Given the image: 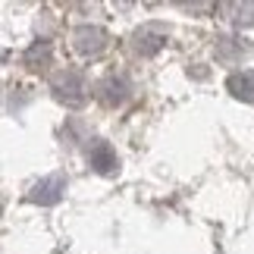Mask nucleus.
I'll use <instances>...</instances> for the list:
<instances>
[{
	"mask_svg": "<svg viewBox=\"0 0 254 254\" xmlns=\"http://www.w3.org/2000/svg\"><path fill=\"white\" fill-rule=\"evenodd\" d=\"M135 44H138V51H141V54H154V51H157V47L163 44V32L154 35V28H144V32L135 35Z\"/></svg>",
	"mask_w": 254,
	"mask_h": 254,
	"instance_id": "39448f33",
	"label": "nucleus"
},
{
	"mask_svg": "<svg viewBox=\"0 0 254 254\" xmlns=\"http://www.w3.org/2000/svg\"><path fill=\"white\" fill-rule=\"evenodd\" d=\"M229 91L242 97V101H254V72L251 69H242L229 79Z\"/></svg>",
	"mask_w": 254,
	"mask_h": 254,
	"instance_id": "20e7f679",
	"label": "nucleus"
},
{
	"mask_svg": "<svg viewBox=\"0 0 254 254\" xmlns=\"http://www.w3.org/2000/svg\"><path fill=\"white\" fill-rule=\"evenodd\" d=\"M54 91L60 101L66 104H82L85 101V91H88V85H85V75L82 72H75V69H66L57 75V82H54Z\"/></svg>",
	"mask_w": 254,
	"mask_h": 254,
	"instance_id": "f257e3e1",
	"label": "nucleus"
},
{
	"mask_svg": "<svg viewBox=\"0 0 254 254\" xmlns=\"http://www.w3.org/2000/svg\"><path fill=\"white\" fill-rule=\"evenodd\" d=\"M75 47H79L82 54H101L107 47V32L97 25H82L75 28Z\"/></svg>",
	"mask_w": 254,
	"mask_h": 254,
	"instance_id": "f03ea898",
	"label": "nucleus"
},
{
	"mask_svg": "<svg viewBox=\"0 0 254 254\" xmlns=\"http://www.w3.org/2000/svg\"><path fill=\"white\" fill-rule=\"evenodd\" d=\"M88 157H91V163L101 173H113V170H120V157H116V154L110 151V144H104V141H97L94 144V151L88 154Z\"/></svg>",
	"mask_w": 254,
	"mask_h": 254,
	"instance_id": "7ed1b4c3",
	"label": "nucleus"
}]
</instances>
